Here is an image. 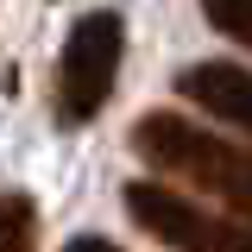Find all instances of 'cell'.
I'll list each match as a JSON object with an SVG mask.
<instances>
[{"label": "cell", "instance_id": "cell-2", "mask_svg": "<svg viewBox=\"0 0 252 252\" xmlns=\"http://www.w3.org/2000/svg\"><path fill=\"white\" fill-rule=\"evenodd\" d=\"M126 57V19L120 13H82L69 38H63V57H57V120L63 126H89L107 94H114V76H120Z\"/></svg>", "mask_w": 252, "mask_h": 252}, {"label": "cell", "instance_id": "cell-5", "mask_svg": "<svg viewBox=\"0 0 252 252\" xmlns=\"http://www.w3.org/2000/svg\"><path fill=\"white\" fill-rule=\"evenodd\" d=\"M38 246V208L32 195H0V252H32Z\"/></svg>", "mask_w": 252, "mask_h": 252}, {"label": "cell", "instance_id": "cell-3", "mask_svg": "<svg viewBox=\"0 0 252 252\" xmlns=\"http://www.w3.org/2000/svg\"><path fill=\"white\" fill-rule=\"evenodd\" d=\"M126 215L139 220L152 240H164L170 252H252V227L195 208L189 195L164 183H126Z\"/></svg>", "mask_w": 252, "mask_h": 252}, {"label": "cell", "instance_id": "cell-4", "mask_svg": "<svg viewBox=\"0 0 252 252\" xmlns=\"http://www.w3.org/2000/svg\"><path fill=\"white\" fill-rule=\"evenodd\" d=\"M177 94L195 101V114H215L220 126L246 132L252 139V69L246 63H227V57H202L177 69Z\"/></svg>", "mask_w": 252, "mask_h": 252}, {"label": "cell", "instance_id": "cell-1", "mask_svg": "<svg viewBox=\"0 0 252 252\" xmlns=\"http://www.w3.org/2000/svg\"><path fill=\"white\" fill-rule=\"evenodd\" d=\"M132 152H139L145 170L215 195L220 208H233V220L252 227V152L227 145L220 132H208L202 120H189L177 107H152L132 126Z\"/></svg>", "mask_w": 252, "mask_h": 252}, {"label": "cell", "instance_id": "cell-7", "mask_svg": "<svg viewBox=\"0 0 252 252\" xmlns=\"http://www.w3.org/2000/svg\"><path fill=\"white\" fill-rule=\"evenodd\" d=\"M63 252H120V246H114V240H101V233H76Z\"/></svg>", "mask_w": 252, "mask_h": 252}, {"label": "cell", "instance_id": "cell-6", "mask_svg": "<svg viewBox=\"0 0 252 252\" xmlns=\"http://www.w3.org/2000/svg\"><path fill=\"white\" fill-rule=\"evenodd\" d=\"M202 13H208V26L227 32L233 44H246L252 51V0H202Z\"/></svg>", "mask_w": 252, "mask_h": 252}]
</instances>
